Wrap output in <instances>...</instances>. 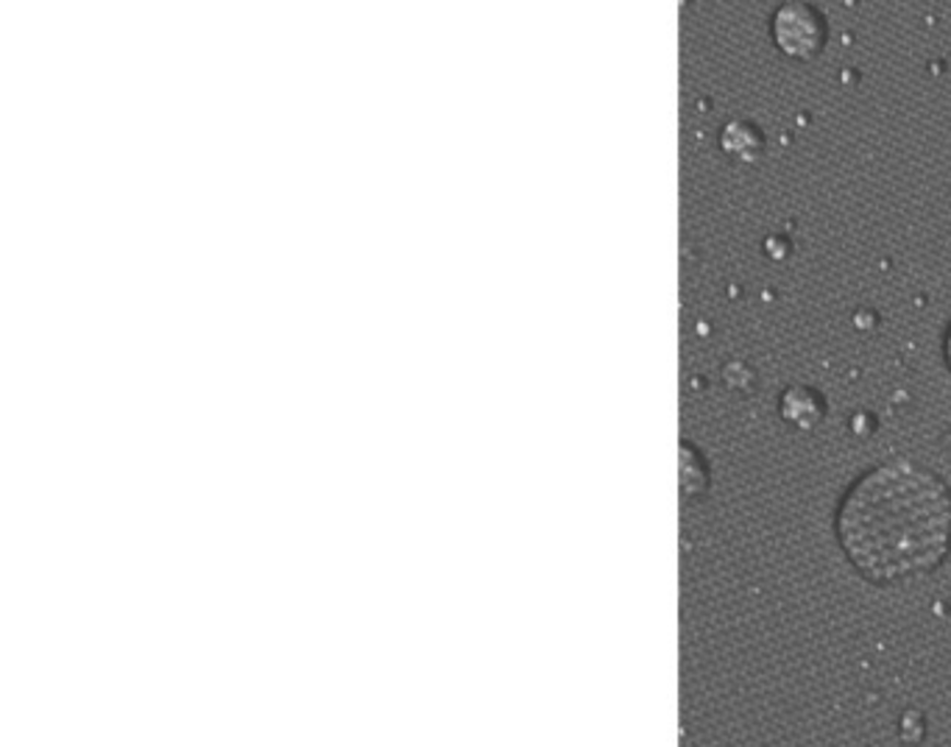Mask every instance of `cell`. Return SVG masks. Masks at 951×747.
Masks as SVG:
<instances>
[{
	"instance_id": "obj_1",
	"label": "cell",
	"mask_w": 951,
	"mask_h": 747,
	"mask_svg": "<svg viewBox=\"0 0 951 747\" xmlns=\"http://www.w3.org/2000/svg\"><path fill=\"white\" fill-rule=\"evenodd\" d=\"M834 533L868 583L920 578L951 553V491L943 477L909 458L877 463L843 494Z\"/></svg>"
},
{
	"instance_id": "obj_4",
	"label": "cell",
	"mask_w": 951,
	"mask_h": 747,
	"mask_svg": "<svg viewBox=\"0 0 951 747\" xmlns=\"http://www.w3.org/2000/svg\"><path fill=\"white\" fill-rule=\"evenodd\" d=\"M720 149L728 156H733L737 163H756L765 154V138L762 131L756 129L748 120H731V123L723 126L720 131Z\"/></svg>"
},
{
	"instance_id": "obj_2",
	"label": "cell",
	"mask_w": 951,
	"mask_h": 747,
	"mask_svg": "<svg viewBox=\"0 0 951 747\" xmlns=\"http://www.w3.org/2000/svg\"><path fill=\"white\" fill-rule=\"evenodd\" d=\"M771 37L784 57L796 59V62H809V59L821 57V50L826 48L829 28L821 9L801 3V0H790L773 12Z\"/></svg>"
},
{
	"instance_id": "obj_3",
	"label": "cell",
	"mask_w": 951,
	"mask_h": 747,
	"mask_svg": "<svg viewBox=\"0 0 951 747\" xmlns=\"http://www.w3.org/2000/svg\"><path fill=\"white\" fill-rule=\"evenodd\" d=\"M778 411H782L784 422L798 427V430H812L826 416V402L814 388L792 386L782 393Z\"/></svg>"
},
{
	"instance_id": "obj_5",
	"label": "cell",
	"mask_w": 951,
	"mask_h": 747,
	"mask_svg": "<svg viewBox=\"0 0 951 747\" xmlns=\"http://www.w3.org/2000/svg\"><path fill=\"white\" fill-rule=\"evenodd\" d=\"M946 363H949V371H951V324H949V332H946Z\"/></svg>"
}]
</instances>
